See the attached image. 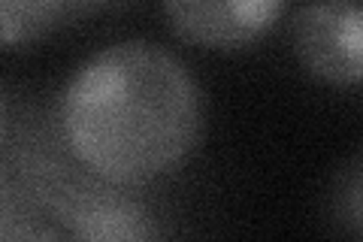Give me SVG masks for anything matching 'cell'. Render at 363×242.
I'll return each instance as SVG.
<instances>
[{
    "mask_svg": "<svg viewBox=\"0 0 363 242\" xmlns=\"http://www.w3.org/2000/svg\"><path fill=\"white\" fill-rule=\"evenodd\" d=\"M297 61L315 79L345 88L363 76V9L360 0H306L291 21Z\"/></svg>",
    "mask_w": 363,
    "mask_h": 242,
    "instance_id": "cell-2",
    "label": "cell"
},
{
    "mask_svg": "<svg viewBox=\"0 0 363 242\" xmlns=\"http://www.w3.org/2000/svg\"><path fill=\"white\" fill-rule=\"evenodd\" d=\"M70 13H91V9H104V6H116L121 0H67Z\"/></svg>",
    "mask_w": 363,
    "mask_h": 242,
    "instance_id": "cell-7",
    "label": "cell"
},
{
    "mask_svg": "<svg viewBox=\"0 0 363 242\" xmlns=\"http://www.w3.org/2000/svg\"><path fill=\"white\" fill-rule=\"evenodd\" d=\"M339 218L348 224L351 236H360V164L348 167V176H345V185L339 182Z\"/></svg>",
    "mask_w": 363,
    "mask_h": 242,
    "instance_id": "cell-6",
    "label": "cell"
},
{
    "mask_svg": "<svg viewBox=\"0 0 363 242\" xmlns=\"http://www.w3.org/2000/svg\"><path fill=\"white\" fill-rule=\"evenodd\" d=\"M70 16L67 0H0V45L21 49L45 40Z\"/></svg>",
    "mask_w": 363,
    "mask_h": 242,
    "instance_id": "cell-5",
    "label": "cell"
},
{
    "mask_svg": "<svg viewBox=\"0 0 363 242\" xmlns=\"http://www.w3.org/2000/svg\"><path fill=\"white\" fill-rule=\"evenodd\" d=\"M288 0H164L173 33L197 49L242 52L279 25Z\"/></svg>",
    "mask_w": 363,
    "mask_h": 242,
    "instance_id": "cell-3",
    "label": "cell"
},
{
    "mask_svg": "<svg viewBox=\"0 0 363 242\" xmlns=\"http://www.w3.org/2000/svg\"><path fill=\"white\" fill-rule=\"evenodd\" d=\"M73 236L82 239H149L157 236L149 212L116 191H88L67 212Z\"/></svg>",
    "mask_w": 363,
    "mask_h": 242,
    "instance_id": "cell-4",
    "label": "cell"
},
{
    "mask_svg": "<svg viewBox=\"0 0 363 242\" xmlns=\"http://www.w3.org/2000/svg\"><path fill=\"white\" fill-rule=\"evenodd\" d=\"M206 128L200 82L157 43L128 40L91 55L61 97L64 143L106 185L136 188L197 152Z\"/></svg>",
    "mask_w": 363,
    "mask_h": 242,
    "instance_id": "cell-1",
    "label": "cell"
},
{
    "mask_svg": "<svg viewBox=\"0 0 363 242\" xmlns=\"http://www.w3.org/2000/svg\"><path fill=\"white\" fill-rule=\"evenodd\" d=\"M4 131H6V100L4 91H0V143H4Z\"/></svg>",
    "mask_w": 363,
    "mask_h": 242,
    "instance_id": "cell-8",
    "label": "cell"
}]
</instances>
